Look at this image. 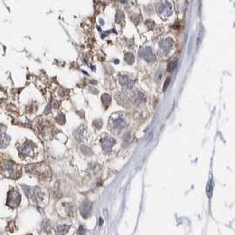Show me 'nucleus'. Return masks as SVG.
Wrapping results in <instances>:
<instances>
[{"label": "nucleus", "instance_id": "obj_9", "mask_svg": "<svg viewBox=\"0 0 235 235\" xmlns=\"http://www.w3.org/2000/svg\"><path fill=\"white\" fill-rule=\"evenodd\" d=\"M101 100H102V104L104 105L105 107H108V105H109V103H110L111 97H110V95H108L107 93H104L101 96Z\"/></svg>", "mask_w": 235, "mask_h": 235}, {"label": "nucleus", "instance_id": "obj_2", "mask_svg": "<svg viewBox=\"0 0 235 235\" xmlns=\"http://www.w3.org/2000/svg\"><path fill=\"white\" fill-rule=\"evenodd\" d=\"M79 210H80V213H81V215L84 218L88 217L90 213H91L92 202L90 201H87V200L84 201L79 207Z\"/></svg>", "mask_w": 235, "mask_h": 235}, {"label": "nucleus", "instance_id": "obj_4", "mask_svg": "<svg viewBox=\"0 0 235 235\" xmlns=\"http://www.w3.org/2000/svg\"><path fill=\"white\" fill-rule=\"evenodd\" d=\"M100 143H101L103 150L106 151H111L114 144H116V140L112 137H105L103 139H101Z\"/></svg>", "mask_w": 235, "mask_h": 235}, {"label": "nucleus", "instance_id": "obj_6", "mask_svg": "<svg viewBox=\"0 0 235 235\" xmlns=\"http://www.w3.org/2000/svg\"><path fill=\"white\" fill-rule=\"evenodd\" d=\"M147 50H148V51H145V49L141 50L140 56H141L142 57H144L146 61L151 62V61H152V60L154 59V57H153V55H152V53H151V50L148 49H147Z\"/></svg>", "mask_w": 235, "mask_h": 235}, {"label": "nucleus", "instance_id": "obj_7", "mask_svg": "<svg viewBox=\"0 0 235 235\" xmlns=\"http://www.w3.org/2000/svg\"><path fill=\"white\" fill-rule=\"evenodd\" d=\"M10 140L11 138L9 136H3V137H0V148H6L8 144L10 143Z\"/></svg>", "mask_w": 235, "mask_h": 235}, {"label": "nucleus", "instance_id": "obj_14", "mask_svg": "<svg viewBox=\"0 0 235 235\" xmlns=\"http://www.w3.org/2000/svg\"><path fill=\"white\" fill-rule=\"evenodd\" d=\"M80 129L81 128H78V129H77V132H78V134H77V133H74V135H75V138L78 140V141H80L81 139H82V132H83V131H81V132H80Z\"/></svg>", "mask_w": 235, "mask_h": 235}, {"label": "nucleus", "instance_id": "obj_16", "mask_svg": "<svg viewBox=\"0 0 235 235\" xmlns=\"http://www.w3.org/2000/svg\"><path fill=\"white\" fill-rule=\"evenodd\" d=\"M57 120L60 123H65V116H64L63 115H59V116L57 118Z\"/></svg>", "mask_w": 235, "mask_h": 235}, {"label": "nucleus", "instance_id": "obj_10", "mask_svg": "<svg viewBox=\"0 0 235 235\" xmlns=\"http://www.w3.org/2000/svg\"><path fill=\"white\" fill-rule=\"evenodd\" d=\"M20 151L22 153L26 154V155H30L31 152H32V147L29 144H25V145H23V147H22V149H21Z\"/></svg>", "mask_w": 235, "mask_h": 235}, {"label": "nucleus", "instance_id": "obj_12", "mask_svg": "<svg viewBox=\"0 0 235 235\" xmlns=\"http://www.w3.org/2000/svg\"><path fill=\"white\" fill-rule=\"evenodd\" d=\"M177 67V62L176 61H173V62H171L168 66H167V71L170 72H174V70H175V68Z\"/></svg>", "mask_w": 235, "mask_h": 235}, {"label": "nucleus", "instance_id": "obj_8", "mask_svg": "<svg viewBox=\"0 0 235 235\" xmlns=\"http://www.w3.org/2000/svg\"><path fill=\"white\" fill-rule=\"evenodd\" d=\"M213 181L210 179L209 181V182L207 184V187H206V193H207V195L209 197L211 196V194H212V191H213Z\"/></svg>", "mask_w": 235, "mask_h": 235}, {"label": "nucleus", "instance_id": "obj_5", "mask_svg": "<svg viewBox=\"0 0 235 235\" xmlns=\"http://www.w3.org/2000/svg\"><path fill=\"white\" fill-rule=\"evenodd\" d=\"M120 83L126 88H131L133 86V81L128 76H122L120 78Z\"/></svg>", "mask_w": 235, "mask_h": 235}, {"label": "nucleus", "instance_id": "obj_15", "mask_svg": "<svg viewBox=\"0 0 235 235\" xmlns=\"http://www.w3.org/2000/svg\"><path fill=\"white\" fill-rule=\"evenodd\" d=\"M170 80H171V78H166V80L165 81V84H164V87H163V91L164 92L167 89V87H168V85H169V84H170Z\"/></svg>", "mask_w": 235, "mask_h": 235}, {"label": "nucleus", "instance_id": "obj_1", "mask_svg": "<svg viewBox=\"0 0 235 235\" xmlns=\"http://www.w3.org/2000/svg\"><path fill=\"white\" fill-rule=\"evenodd\" d=\"M20 199H21V196L18 191L10 192L8 195V204L12 206L13 208H15L20 204Z\"/></svg>", "mask_w": 235, "mask_h": 235}, {"label": "nucleus", "instance_id": "obj_13", "mask_svg": "<svg viewBox=\"0 0 235 235\" xmlns=\"http://www.w3.org/2000/svg\"><path fill=\"white\" fill-rule=\"evenodd\" d=\"M134 57H133V55L132 54H126L125 55V60H126V62L128 63V64H130V65H131V64H133V62H134Z\"/></svg>", "mask_w": 235, "mask_h": 235}, {"label": "nucleus", "instance_id": "obj_17", "mask_svg": "<svg viewBox=\"0 0 235 235\" xmlns=\"http://www.w3.org/2000/svg\"><path fill=\"white\" fill-rule=\"evenodd\" d=\"M78 233H84V230H83V227H79L78 231Z\"/></svg>", "mask_w": 235, "mask_h": 235}, {"label": "nucleus", "instance_id": "obj_3", "mask_svg": "<svg viewBox=\"0 0 235 235\" xmlns=\"http://www.w3.org/2000/svg\"><path fill=\"white\" fill-rule=\"evenodd\" d=\"M109 123L113 129H121L124 126V122L122 116H116V115L112 116Z\"/></svg>", "mask_w": 235, "mask_h": 235}, {"label": "nucleus", "instance_id": "obj_11", "mask_svg": "<svg viewBox=\"0 0 235 235\" xmlns=\"http://www.w3.org/2000/svg\"><path fill=\"white\" fill-rule=\"evenodd\" d=\"M69 226L68 225H58L57 227V232L58 233H65L66 232L68 231Z\"/></svg>", "mask_w": 235, "mask_h": 235}]
</instances>
